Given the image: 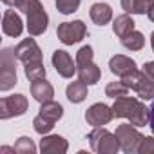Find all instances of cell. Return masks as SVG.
I'll list each match as a JSON object with an SVG mask.
<instances>
[{"label": "cell", "mask_w": 154, "mask_h": 154, "mask_svg": "<svg viewBox=\"0 0 154 154\" xmlns=\"http://www.w3.org/2000/svg\"><path fill=\"white\" fill-rule=\"evenodd\" d=\"M13 8L20 9L27 17V31L31 36H40L47 31L49 17L42 8L40 0H15Z\"/></svg>", "instance_id": "cell-1"}, {"label": "cell", "mask_w": 154, "mask_h": 154, "mask_svg": "<svg viewBox=\"0 0 154 154\" xmlns=\"http://www.w3.org/2000/svg\"><path fill=\"white\" fill-rule=\"evenodd\" d=\"M87 140L91 149L98 154H116L122 149L116 134H112L103 127H93V131L87 134Z\"/></svg>", "instance_id": "cell-2"}, {"label": "cell", "mask_w": 154, "mask_h": 154, "mask_svg": "<svg viewBox=\"0 0 154 154\" xmlns=\"http://www.w3.org/2000/svg\"><path fill=\"white\" fill-rule=\"evenodd\" d=\"M17 54L15 49L4 47L0 54V91H9L17 85Z\"/></svg>", "instance_id": "cell-3"}, {"label": "cell", "mask_w": 154, "mask_h": 154, "mask_svg": "<svg viewBox=\"0 0 154 154\" xmlns=\"http://www.w3.org/2000/svg\"><path fill=\"white\" fill-rule=\"evenodd\" d=\"M122 82L134 93H138V96L141 100H154V80L149 78V76L143 71H132L131 74L123 76Z\"/></svg>", "instance_id": "cell-4"}, {"label": "cell", "mask_w": 154, "mask_h": 154, "mask_svg": "<svg viewBox=\"0 0 154 154\" xmlns=\"http://www.w3.org/2000/svg\"><path fill=\"white\" fill-rule=\"evenodd\" d=\"M87 35V27L82 20H72V22H62L56 29V36L62 44L65 45H72L78 44L85 38Z\"/></svg>", "instance_id": "cell-5"}, {"label": "cell", "mask_w": 154, "mask_h": 154, "mask_svg": "<svg viewBox=\"0 0 154 154\" xmlns=\"http://www.w3.org/2000/svg\"><path fill=\"white\" fill-rule=\"evenodd\" d=\"M116 138L120 141V147L123 152L127 154H132V152H138V147L143 140V134L132 125V123H123V125H118L116 127Z\"/></svg>", "instance_id": "cell-6"}, {"label": "cell", "mask_w": 154, "mask_h": 154, "mask_svg": "<svg viewBox=\"0 0 154 154\" xmlns=\"http://www.w3.org/2000/svg\"><path fill=\"white\" fill-rule=\"evenodd\" d=\"M29 107V102L24 94H13V96H4L0 100V120H9L15 116L26 114Z\"/></svg>", "instance_id": "cell-7"}, {"label": "cell", "mask_w": 154, "mask_h": 154, "mask_svg": "<svg viewBox=\"0 0 154 154\" xmlns=\"http://www.w3.org/2000/svg\"><path fill=\"white\" fill-rule=\"evenodd\" d=\"M112 118H114L112 107H109V105H105V103H93V105L85 111V122H87L91 127L107 125Z\"/></svg>", "instance_id": "cell-8"}, {"label": "cell", "mask_w": 154, "mask_h": 154, "mask_svg": "<svg viewBox=\"0 0 154 154\" xmlns=\"http://www.w3.org/2000/svg\"><path fill=\"white\" fill-rule=\"evenodd\" d=\"M51 62L62 78H72V74L76 72V63L72 62L71 54L63 49H56L51 56Z\"/></svg>", "instance_id": "cell-9"}, {"label": "cell", "mask_w": 154, "mask_h": 154, "mask_svg": "<svg viewBox=\"0 0 154 154\" xmlns=\"http://www.w3.org/2000/svg\"><path fill=\"white\" fill-rule=\"evenodd\" d=\"M15 54L22 63H31V62H42V51L38 47V44L33 38H24L17 47H15Z\"/></svg>", "instance_id": "cell-10"}, {"label": "cell", "mask_w": 154, "mask_h": 154, "mask_svg": "<svg viewBox=\"0 0 154 154\" xmlns=\"http://www.w3.org/2000/svg\"><path fill=\"white\" fill-rule=\"evenodd\" d=\"M69 149V143L63 136L51 134V136H42L40 140V150L44 154H65Z\"/></svg>", "instance_id": "cell-11"}, {"label": "cell", "mask_w": 154, "mask_h": 154, "mask_svg": "<svg viewBox=\"0 0 154 154\" xmlns=\"http://www.w3.org/2000/svg\"><path fill=\"white\" fill-rule=\"evenodd\" d=\"M109 69H111L112 74L123 78V76L131 74L132 71H136L138 67H136V62H134L132 58H129V56H125V54H116V56H112V58L109 60Z\"/></svg>", "instance_id": "cell-12"}, {"label": "cell", "mask_w": 154, "mask_h": 154, "mask_svg": "<svg viewBox=\"0 0 154 154\" xmlns=\"http://www.w3.org/2000/svg\"><path fill=\"white\" fill-rule=\"evenodd\" d=\"M2 31H4L8 36H20V35H22V31H24L22 18H20L13 9H6V11H4Z\"/></svg>", "instance_id": "cell-13"}, {"label": "cell", "mask_w": 154, "mask_h": 154, "mask_svg": "<svg viewBox=\"0 0 154 154\" xmlns=\"http://www.w3.org/2000/svg\"><path fill=\"white\" fill-rule=\"evenodd\" d=\"M76 74H78V80H82L87 85H94L100 82V67L94 62H87V63H80L76 65Z\"/></svg>", "instance_id": "cell-14"}, {"label": "cell", "mask_w": 154, "mask_h": 154, "mask_svg": "<svg viewBox=\"0 0 154 154\" xmlns=\"http://www.w3.org/2000/svg\"><path fill=\"white\" fill-rule=\"evenodd\" d=\"M31 96H33L36 102L45 103V102H51V100H53L54 89H53V85H51L45 78H40V80L31 82Z\"/></svg>", "instance_id": "cell-15"}, {"label": "cell", "mask_w": 154, "mask_h": 154, "mask_svg": "<svg viewBox=\"0 0 154 154\" xmlns=\"http://www.w3.org/2000/svg\"><path fill=\"white\" fill-rule=\"evenodd\" d=\"M138 98L134 96H120V98H114V103H112V112L116 118H129L134 111V107L138 105Z\"/></svg>", "instance_id": "cell-16"}, {"label": "cell", "mask_w": 154, "mask_h": 154, "mask_svg": "<svg viewBox=\"0 0 154 154\" xmlns=\"http://www.w3.org/2000/svg\"><path fill=\"white\" fill-rule=\"evenodd\" d=\"M89 17H91V20H93L96 26H105V24H109L111 18H112V9H111L109 4L96 2V4L91 6V9H89Z\"/></svg>", "instance_id": "cell-17"}, {"label": "cell", "mask_w": 154, "mask_h": 154, "mask_svg": "<svg viewBox=\"0 0 154 154\" xmlns=\"http://www.w3.org/2000/svg\"><path fill=\"white\" fill-rule=\"evenodd\" d=\"M65 96L71 103H82L87 98V84H84L82 80L71 82L65 89Z\"/></svg>", "instance_id": "cell-18"}, {"label": "cell", "mask_w": 154, "mask_h": 154, "mask_svg": "<svg viewBox=\"0 0 154 154\" xmlns=\"http://www.w3.org/2000/svg\"><path fill=\"white\" fill-rule=\"evenodd\" d=\"M154 0H122V8L131 15H145L152 9Z\"/></svg>", "instance_id": "cell-19"}, {"label": "cell", "mask_w": 154, "mask_h": 154, "mask_svg": "<svg viewBox=\"0 0 154 154\" xmlns=\"http://www.w3.org/2000/svg\"><path fill=\"white\" fill-rule=\"evenodd\" d=\"M42 118H45L47 122H51V123H56L62 116H63V107L58 103V102H45V103H42V107H40V112H38Z\"/></svg>", "instance_id": "cell-20"}, {"label": "cell", "mask_w": 154, "mask_h": 154, "mask_svg": "<svg viewBox=\"0 0 154 154\" xmlns=\"http://www.w3.org/2000/svg\"><path fill=\"white\" fill-rule=\"evenodd\" d=\"M134 20L125 13V15H120V17H116L114 18V22H112V31H114V35L118 36V38H123L125 35H129L131 31H134Z\"/></svg>", "instance_id": "cell-21"}, {"label": "cell", "mask_w": 154, "mask_h": 154, "mask_svg": "<svg viewBox=\"0 0 154 154\" xmlns=\"http://www.w3.org/2000/svg\"><path fill=\"white\" fill-rule=\"evenodd\" d=\"M149 118H150V109L145 107V103L138 102V105L134 107L132 114L127 118L134 127H143V125H149Z\"/></svg>", "instance_id": "cell-22"}, {"label": "cell", "mask_w": 154, "mask_h": 154, "mask_svg": "<svg viewBox=\"0 0 154 154\" xmlns=\"http://www.w3.org/2000/svg\"><path fill=\"white\" fill-rule=\"evenodd\" d=\"M120 42H122V45L125 47V49H129V51H140V49H143V45H145V36L140 33V31H131L129 35H125L123 38H120Z\"/></svg>", "instance_id": "cell-23"}, {"label": "cell", "mask_w": 154, "mask_h": 154, "mask_svg": "<svg viewBox=\"0 0 154 154\" xmlns=\"http://www.w3.org/2000/svg\"><path fill=\"white\" fill-rule=\"evenodd\" d=\"M24 72L27 76L29 82L45 78V67L42 62H31V63H24Z\"/></svg>", "instance_id": "cell-24"}, {"label": "cell", "mask_w": 154, "mask_h": 154, "mask_svg": "<svg viewBox=\"0 0 154 154\" xmlns=\"http://www.w3.org/2000/svg\"><path fill=\"white\" fill-rule=\"evenodd\" d=\"M15 152H17V154H35V152H36V145L33 143L31 138L22 136V138H18L17 143H15Z\"/></svg>", "instance_id": "cell-25"}, {"label": "cell", "mask_w": 154, "mask_h": 154, "mask_svg": "<svg viewBox=\"0 0 154 154\" xmlns=\"http://www.w3.org/2000/svg\"><path fill=\"white\" fill-rule=\"evenodd\" d=\"M127 93H129V87L123 82H111L105 87V94L109 98H120V96H125Z\"/></svg>", "instance_id": "cell-26"}, {"label": "cell", "mask_w": 154, "mask_h": 154, "mask_svg": "<svg viewBox=\"0 0 154 154\" xmlns=\"http://www.w3.org/2000/svg\"><path fill=\"white\" fill-rule=\"evenodd\" d=\"M82 0H56V9L62 15H71L74 11H78Z\"/></svg>", "instance_id": "cell-27"}, {"label": "cell", "mask_w": 154, "mask_h": 154, "mask_svg": "<svg viewBox=\"0 0 154 154\" xmlns=\"http://www.w3.org/2000/svg\"><path fill=\"white\" fill-rule=\"evenodd\" d=\"M53 127H54V123H51V122H47L45 118H42L40 114L33 120V129L38 132V134H49L51 131H53Z\"/></svg>", "instance_id": "cell-28"}, {"label": "cell", "mask_w": 154, "mask_h": 154, "mask_svg": "<svg viewBox=\"0 0 154 154\" xmlns=\"http://www.w3.org/2000/svg\"><path fill=\"white\" fill-rule=\"evenodd\" d=\"M94 58V53H93V47L91 45H84L78 49V53H76V65L80 63H87V62H93Z\"/></svg>", "instance_id": "cell-29"}, {"label": "cell", "mask_w": 154, "mask_h": 154, "mask_svg": "<svg viewBox=\"0 0 154 154\" xmlns=\"http://www.w3.org/2000/svg\"><path fill=\"white\" fill-rule=\"evenodd\" d=\"M138 154H154V136H143L138 147Z\"/></svg>", "instance_id": "cell-30"}, {"label": "cell", "mask_w": 154, "mask_h": 154, "mask_svg": "<svg viewBox=\"0 0 154 154\" xmlns=\"http://www.w3.org/2000/svg\"><path fill=\"white\" fill-rule=\"evenodd\" d=\"M147 76H149V78H152L154 80V60L152 62H147L145 65H143V69H141Z\"/></svg>", "instance_id": "cell-31"}, {"label": "cell", "mask_w": 154, "mask_h": 154, "mask_svg": "<svg viewBox=\"0 0 154 154\" xmlns=\"http://www.w3.org/2000/svg\"><path fill=\"white\" fill-rule=\"evenodd\" d=\"M149 125H150V131L154 132V102L150 105V118H149Z\"/></svg>", "instance_id": "cell-32"}, {"label": "cell", "mask_w": 154, "mask_h": 154, "mask_svg": "<svg viewBox=\"0 0 154 154\" xmlns=\"http://www.w3.org/2000/svg\"><path fill=\"white\" fill-rule=\"evenodd\" d=\"M0 152H15V147H0Z\"/></svg>", "instance_id": "cell-33"}, {"label": "cell", "mask_w": 154, "mask_h": 154, "mask_svg": "<svg viewBox=\"0 0 154 154\" xmlns=\"http://www.w3.org/2000/svg\"><path fill=\"white\" fill-rule=\"evenodd\" d=\"M147 17H149V20H150V22H154V6H152V9L147 13Z\"/></svg>", "instance_id": "cell-34"}, {"label": "cell", "mask_w": 154, "mask_h": 154, "mask_svg": "<svg viewBox=\"0 0 154 154\" xmlns=\"http://www.w3.org/2000/svg\"><path fill=\"white\" fill-rule=\"evenodd\" d=\"M2 2H4L6 6H13V4H15V0H2Z\"/></svg>", "instance_id": "cell-35"}, {"label": "cell", "mask_w": 154, "mask_h": 154, "mask_svg": "<svg viewBox=\"0 0 154 154\" xmlns=\"http://www.w3.org/2000/svg\"><path fill=\"white\" fill-rule=\"evenodd\" d=\"M150 45H152V51H154V31H152V35H150Z\"/></svg>", "instance_id": "cell-36"}]
</instances>
